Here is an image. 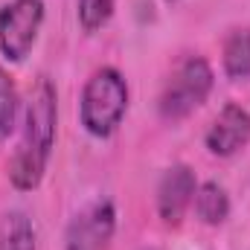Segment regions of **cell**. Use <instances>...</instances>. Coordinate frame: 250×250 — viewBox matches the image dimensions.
<instances>
[{"label":"cell","instance_id":"1","mask_svg":"<svg viewBox=\"0 0 250 250\" xmlns=\"http://www.w3.org/2000/svg\"><path fill=\"white\" fill-rule=\"evenodd\" d=\"M56 137H59V93L56 84L47 76H41L29 90L23 108V131L9 160V184L18 192H35L44 184Z\"/></svg>","mask_w":250,"mask_h":250},{"label":"cell","instance_id":"2","mask_svg":"<svg viewBox=\"0 0 250 250\" xmlns=\"http://www.w3.org/2000/svg\"><path fill=\"white\" fill-rule=\"evenodd\" d=\"M131 102L128 82L117 67H96L79 93V123L93 140H108L123 125Z\"/></svg>","mask_w":250,"mask_h":250},{"label":"cell","instance_id":"3","mask_svg":"<svg viewBox=\"0 0 250 250\" xmlns=\"http://www.w3.org/2000/svg\"><path fill=\"white\" fill-rule=\"evenodd\" d=\"M215 73L204 56H187L175 64L169 79L163 82V90L157 96V114L163 123H181L189 114H195L207 96L212 93Z\"/></svg>","mask_w":250,"mask_h":250},{"label":"cell","instance_id":"4","mask_svg":"<svg viewBox=\"0 0 250 250\" xmlns=\"http://www.w3.org/2000/svg\"><path fill=\"white\" fill-rule=\"evenodd\" d=\"M44 15V0H9L0 6V56L6 62H26L38 44Z\"/></svg>","mask_w":250,"mask_h":250},{"label":"cell","instance_id":"5","mask_svg":"<svg viewBox=\"0 0 250 250\" xmlns=\"http://www.w3.org/2000/svg\"><path fill=\"white\" fill-rule=\"evenodd\" d=\"M114 233H117V207L111 198H96L67 221L64 250H108Z\"/></svg>","mask_w":250,"mask_h":250},{"label":"cell","instance_id":"6","mask_svg":"<svg viewBox=\"0 0 250 250\" xmlns=\"http://www.w3.org/2000/svg\"><path fill=\"white\" fill-rule=\"evenodd\" d=\"M204 146L212 157H221V160L245 151L250 146V111L236 102H227L212 120V125L207 128Z\"/></svg>","mask_w":250,"mask_h":250},{"label":"cell","instance_id":"7","mask_svg":"<svg viewBox=\"0 0 250 250\" xmlns=\"http://www.w3.org/2000/svg\"><path fill=\"white\" fill-rule=\"evenodd\" d=\"M195 189H198V178L195 172L189 169L187 163H172L160 181H157V215L163 224L169 227H178L187 215V209L192 207V198H195Z\"/></svg>","mask_w":250,"mask_h":250},{"label":"cell","instance_id":"8","mask_svg":"<svg viewBox=\"0 0 250 250\" xmlns=\"http://www.w3.org/2000/svg\"><path fill=\"white\" fill-rule=\"evenodd\" d=\"M192 209H195V218L207 227H221L227 218H230V195L227 189L215 181H204L195 189V198H192Z\"/></svg>","mask_w":250,"mask_h":250},{"label":"cell","instance_id":"9","mask_svg":"<svg viewBox=\"0 0 250 250\" xmlns=\"http://www.w3.org/2000/svg\"><path fill=\"white\" fill-rule=\"evenodd\" d=\"M221 70L230 82L250 79V29H233L221 44Z\"/></svg>","mask_w":250,"mask_h":250},{"label":"cell","instance_id":"10","mask_svg":"<svg viewBox=\"0 0 250 250\" xmlns=\"http://www.w3.org/2000/svg\"><path fill=\"white\" fill-rule=\"evenodd\" d=\"M0 250H38L35 224L26 212L12 209L0 221Z\"/></svg>","mask_w":250,"mask_h":250},{"label":"cell","instance_id":"11","mask_svg":"<svg viewBox=\"0 0 250 250\" xmlns=\"http://www.w3.org/2000/svg\"><path fill=\"white\" fill-rule=\"evenodd\" d=\"M18 111H21V96H18L15 79L0 67V143H6L9 134L15 131Z\"/></svg>","mask_w":250,"mask_h":250},{"label":"cell","instance_id":"12","mask_svg":"<svg viewBox=\"0 0 250 250\" xmlns=\"http://www.w3.org/2000/svg\"><path fill=\"white\" fill-rule=\"evenodd\" d=\"M114 9H117V0H76L79 26L87 35H93L102 26H108V21L114 18Z\"/></svg>","mask_w":250,"mask_h":250},{"label":"cell","instance_id":"13","mask_svg":"<svg viewBox=\"0 0 250 250\" xmlns=\"http://www.w3.org/2000/svg\"><path fill=\"white\" fill-rule=\"evenodd\" d=\"M166 3H175V0H166Z\"/></svg>","mask_w":250,"mask_h":250}]
</instances>
